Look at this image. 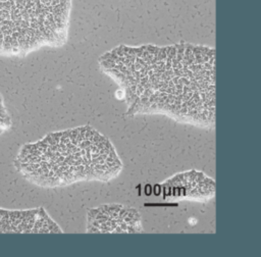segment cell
<instances>
[{
    "label": "cell",
    "mask_w": 261,
    "mask_h": 257,
    "mask_svg": "<svg viewBox=\"0 0 261 257\" xmlns=\"http://www.w3.org/2000/svg\"><path fill=\"white\" fill-rule=\"evenodd\" d=\"M103 70L124 90L129 110L214 124V50L178 44L120 46L100 60Z\"/></svg>",
    "instance_id": "cell-1"
},
{
    "label": "cell",
    "mask_w": 261,
    "mask_h": 257,
    "mask_svg": "<svg viewBox=\"0 0 261 257\" xmlns=\"http://www.w3.org/2000/svg\"><path fill=\"white\" fill-rule=\"evenodd\" d=\"M15 166L27 179L44 187L90 179L105 182L121 170L111 143L89 126L48 134L22 146Z\"/></svg>",
    "instance_id": "cell-2"
},
{
    "label": "cell",
    "mask_w": 261,
    "mask_h": 257,
    "mask_svg": "<svg viewBox=\"0 0 261 257\" xmlns=\"http://www.w3.org/2000/svg\"><path fill=\"white\" fill-rule=\"evenodd\" d=\"M71 0H0V55L24 56L66 40Z\"/></svg>",
    "instance_id": "cell-3"
},
{
    "label": "cell",
    "mask_w": 261,
    "mask_h": 257,
    "mask_svg": "<svg viewBox=\"0 0 261 257\" xmlns=\"http://www.w3.org/2000/svg\"><path fill=\"white\" fill-rule=\"evenodd\" d=\"M61 230L43 208L11 211L0 208V233H47Z\"/></svg>",
    "instance_id": "cell-4"
},
{
    "label": "cell",
    "mask_w": 261,
    "mask_h": 257,
    "mask_svg": "<svg viewBox=\"0 0 261 257\" xmlns=\"http://www.w3.org/2000/svg\"><path fill=\"white\" fill-rule=\"evenodd\" d=\"M96 214L89 216V230L99 232H137L140 229V215L135 210L105 207L96 209Z\"/></svg>",
    "instance_id": "cell-5"
},
{
    "label": "cell",
    "mask_w": 261,
    "mask_h": 257,
    "mask_svg": "<svg viewBox=\"0 0 261 257\" xmlns=\"http://www.w3.org/2000/svg\"><path fill=\"white\" fill-rule=\"evenodd\" d=\"M11 125L10 116L7 113V110L4 106L2 97L0 95V134L3 133L6 128H8Z\"/></svg>",
    "instance_id": "cell-6"
}]
</instances>
